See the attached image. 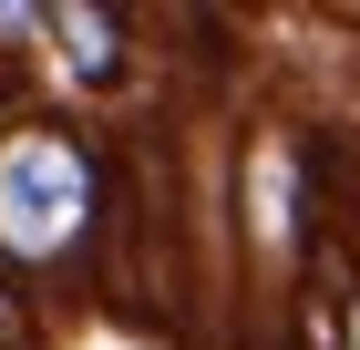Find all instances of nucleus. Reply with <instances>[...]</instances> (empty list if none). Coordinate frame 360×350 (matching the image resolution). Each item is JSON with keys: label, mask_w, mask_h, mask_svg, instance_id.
<instances>
[{"label": "nucleus", "mask_w": 360, "mask_h": 350, "mask_svg": "<svg viewBox=\"0 0 360 350\" xmlns=\"http://www.w3.org/2000/svg\"><path fill=\"white\" fill-rule=\"evenodd\" d=\"M103 206H113V155L62 124H0V268L52 278L103 258Z\"/></svg>", "instance_id": "f257e3e1"}, {"label": "nucleus", "mask_w": 360, "mask_h": 350, "mask_svg": "<svg viewBox=\"0 0 360 350\" xmlns=\"http://www.w3.org/2000/svg\"><path fill=\"white\" fill-rule=\"evenodd\" d=\"M41 42H62V73L83 82V93H124V82L144 73V21L134 11H103V0H62V11H41Z\"/></svg>", "instance_id": "f03ea898"}, {"label": "nucleus", "mask_w": 360, "mask_h": 350, "mask_svg": "<svg viewBox=\"0 0 360 350\" xmlns=\"http://www.w3.org/2000/svg\"><path fill=\"white\" fill-rule=\"evenodd\" d=\"M0 350H41V299L0 268Z\"/></svg>", "instance_id": "7ed1b4c3"}, {"label": "nucleus", "mask_w": 360, "mask_h": 350, "mask_svg": "<svg viewBox=\"0 0 360 350\" xmlns=\"http://www.w3.org/2000/svg\"><path fill=\"white\" fill-rule=\"evenodd\" d=\"M340 350H360V268H340Z\"/></svg>", "instance_id": "20e7f679"}]
</instances>
